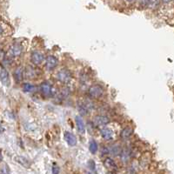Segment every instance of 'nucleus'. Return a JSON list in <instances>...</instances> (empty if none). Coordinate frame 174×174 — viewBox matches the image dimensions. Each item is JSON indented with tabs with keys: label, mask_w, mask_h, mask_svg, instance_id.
I'll use <instances>...</instances> for the list:
<instances>
[{
	"label": "nucleus",
	"mask_w": 174,
	"mask_h": 174,
	"mask_svg": "<svg viewBox=\"0 0 174 174\" xmlns=\"http://www.w3.org/2000/svg\"><path fill=\"white\" fill-rule=\"evenodd\" d=\"M104 89L100 85L96 84V85H92L89 89V95L91 98H98L103 95Z\"/></svg>",
	"instance_id": "nucleus-1"
},
{
	"label": "nucleus",
	"mask_w": 174,
	"mask_h": 174,
	"mask_svg": "<svg viewBox=\"0 0 174 174\" xmlns=\"http://www.w3.org/2000/svg\"><path fill=\"white\" fill-rule=\"evenodd\" d=\"M58 79L62 83H68L72 79V75L70 72L66 69H62L57 74Z\"/></svg>",
	"instance_id": "nucleus-2"
},
{
	"label": "nucleus",
	"mask_w": 174,
	"mask_h": 174,
	"mask_svg": "<svg viewBox=\"0 0 174 174\" xmlns=\"http://www.w3.org/2000/svg\"><path fill=\"white\" fill-rule=\"evenodd\" d=\"M31 62H32L34 64L39 65V64H41L42 63L44 62V55H43L42 53L39 52V51H34V52H32V54H31Z\"/></svg>",
	"instance_id": "nucleus-3"
},
{
	"label": "nucleus",
	"mask_w": 174,
	"mask_h": 174,
	"mask_svg": "<svg viewBox=\"0 0 174 174\" xmlns=\"http://www.w3.org/2000/svg\"><path fill=\"white\" fill-rule=\"evenodd\" d=\"M64 138L66 143L68 144V145L75 146L77 144V138L73 133H70V132H65L64 134Z\"/></svg>",
	"instance_id": "nucleus-4"
},
{
	"label": "nucleus",
	"mask_w": 174,
	"mask_h": 174,
	"mask_svg": "<svg viewBox=\"0 0 174 174\" xmlns=\"http://www.w3.org/2000/svg\"><path fill=\"white\" fill-rule=\"evenodd\" d=\"M94 124L97 125V126H104L106 125L107 124H109L110 122V119L105 117V116H102V115H98L94 118Z\"/></svg>",
	"instance_id": "nucleus-5"
},
{
	"label": "nucleus",
	"mask_w": 174,
	"mask_h": 174,
	"mask_svg": "<svg viewBox=\"0 0 174 174\" xmlns=\"http://www.w3.org/2000/svg\"><path fill=\"white\" fill-rule=\"evenodd\" d=\"M0 81L4 86L10 85V77L9 73L5 69H2L0 71Z\"/></svg>",
	"instance_id": "nucleus-6"
},
{
	"label": "nucleus",
	"mask_w": 174,
	"mask_h": 174,
	"mask_svg": "<svg viewBox=\"0 0 174 174\" xmlns=\"http://www.w3.org/2000/svg\"><path fill=\"white\" fill-rule=\"evenodd\" d=\"M40 89H41L42 93L44 96H50L52 92V87H51V84L47 82L42 83L41 85H40Z\"/></svg>",
	"instance_id": "nucleus-7"
},
{
	"label": "nucleus",
	"mask_w": 174,
	"mask_h": 174,
	"mask_svg": "<svg viewBox=\"0 0 174 174\" xmlns=\"http://www.w3.org/2000/svg\"><path fill=\"white\" fill-rule=\"evenodd\" d=\"M58 64V60L54 56H48L46 58V67L49 70L54 69Z\"/></svg>",
	"instance_id": "nucleus-8"
},
{
	"label": "nucleus",
	"mask_w": 174,
	"mask_h": 174,
	"mask_svg": "<svg viewBox=\"0 0 174 174\" xmlns=\"http://www.w3.org/2000/svg\"><path fill=\"white\" fill-rule=\"evenodd\" d=\"M76 125H77V129L81 134H84L85 133V126L84 123L83 121V118L81 116H77L76 117Z\"/></svg>",
	"instance_id": "nucleus-9"
},
{
	"label": "nucleus",
	"mask_w": 174,
	"mask_h": 174,
	"mask_svg": "<svg viewBox=\"0 0 174 174\" xmlns=\"http://www.w3.org/2000/svg\"><path fill=\"white\" fill-rule=\"evenodd\" d=\"M104 166H105L107 169L112 170V171L117 170V168H118V166H117L116 163L114 162V160H113V158H106L104 159Z\"/></svg>",
	"instance_id": "nucleus-10"
},
{
	"label": "nucleus",
	"mask_w": 174,
	"mask_h": 174,
	"mask_svg": "<svg viewBox=\"0 0 174 174\" xmlns=\"http://www.w3.org/2000/svg\"><path fill=\"white\" fill-rule=\"evenodd\" d=\"M23 51V48L20 44H14L11 47H10V53L12 54V56L14 57H19L20 56L21 53Z\"/></svg>",
	"instance_id": "nucleus-11"
},
{
	"label": "nucleus",
	"mask_w": 174,
	"mask_h": 174,
	"mask_svg": "<svg viewBox=\"0 0 174 174\" xmlns=\"http://www.w3.org/2000/svg\"><path fill=\"white\" fill-rule=\"evenodd\" d=\"M101 136L105 140H111L113 138V130L109 129V128H104L101 130Z\"/></svg>",
	"instance_id": "nucleus-12"
},
{
	"label": "nucleus",
	"mask_w": 174,
	"mask_h": 174,
	"mask_svg": "<svg viewBox=\"0 0 174 174\" xmlns=\"http://www.w3.org/2000/svg\"><path fill=\"white\" fill-rule=\"evenodd\" d=\"M23 72H24V70L20 66L18 67L14 72V78L18 83L21 82L22 79H23Z\"/></svg>",
	"instance_id": "nucleus-13"
},
{
	"label": "nucleus",
	"mask_w": 174,
	"mask_h": 174,
	"mask_svg": "<svg viewBox=\"0 0 174 174\" xmlns=\"http://www.w3.org/2000/svg\"><path fill=\"white\" fill-rule=\"evenodd\" d=\"M119 154H120V158H121L122 161H124V162H127L130 159L131 156H132L131 152L129 150H126V149H124L122 152H120Z\"/></svg>",
	"instance_id": "nucleus-14"
},
{
	"label": "nucleus",
	"mask_w": 174,
	"mask_h": 174,
	"mask_svg": "<svg viewBox=\"0 0 174 174\" xmlns=\"http://www.w3.org/2000/svg\"><path fill=\"white\" fill-rule=\"evenodd\" d=\"M133 129H131V128H129V127H126V128L123 129V131L121 132L120 136H121L122 138L126 139V138H129L133 135Z\"/></svg>",
	"instance_id": "nucleus-15"
},
{
	"label": "nucleus",
	"mask_w": 174,
	"mask_h": 174,
	"mask_svg": "<svg viewBox=\"0 0 174 174\" xmlns=\"http://www.w3.org/2000/svg\"><path fill=\"white\" fill-rule=\"evenodd\" d=\"M98 144L96 141H94V140H92L91 142H90V145H89V149H90V152L92 153V154H95L97 152H98Z\"/></svg>",
	"instance_id": "nucleus-16"
},
{
	"label": "nucleus",
	"mask_w": 174,
	"mask_h": 174,
	"mask_svg": "<svg viewBox=\"0 0 174 174\" xmlns=\"http://www.w3.org/2000/svg\"><path fill=\"white\" fill-rule=\"evenodd\" d=\"M23 90H24V92H33V90H34V86L31 84H28V83H26V84H24V85H23Z\"/></svg>",
	"instance_id": "nucleus-17"
},
{
	"label": "nucleus",
	"mask_w": 174,
	"mask_h": 174,
	"mask_svg": "<svg viewBox=\"0 0 174 174\" xmlns=\"http://www.w3.org/2000/svg\"><path fill=\"white\" fill-rule=\"evenodd\" d=\"M108 150H109V153H113V155H118V154L120 153L119 146H118V145H113L111 149H108Z\"/></svg>",
	"instance_id": "nucleus-18"
},
{
	"label": "nucleus",
	"mask_w": 174,
	"mask_h": 174,
	"mask_svg": "<svg viewBox=\"0 0 174 174\" xmlns=\"http://www.w3.org/2000/svg\"><path fill=\"white\" fill-rule=\"evenodd\" d=\"M0 173H10V169H9V166L6 164H3V166L1 167V170H0Z\"/></svg>",
	"instance_id": "nucleus-19"
},
{
	"label": "nucleus",
	"mask_w": 174,
	"mask_h": 174,
	"mask_svg": "<svg viewBox=\"0 0 174 174\" xmlns=\"http://www.w3.org/2000/svg\"><path fill=\"white\" fill-rule=\"evenodd\" d=\"M158 4H159V0H150L149 5L151 7H156L157 5H158Z\"/></svg>",
	"instance_id": "nucleus-20"
},
{
	"label": "nucleus",
	"mask_w": 174,
	"mask_h": 174,
	"mask_svg": "<svg viewBox=\"0 0 174 174\" xmlns=\"http://www.w3.org/2000/svg\"><path fill=\"white\" fill-rule=\"evenodd\" d=\"M88 167L91 169V170H95L96 169V164H95V162L93 160H90L88 162Z\"/></svg>",
	"instance_id": "nucleus-21"
},
{
	"label": "nucleus",
	"mask_w": 174,
	"mask_h": 174,
	"mask_svg": "<svg viewBox=\"0 0 174 174\" xmlns=\"http://www.w3.org/2000/svg\"><path fill=\"white\" fill-rule=\"evenodd\" d=\"M59 173V169H58V166H56V165H54L53 166V168H52V173Z\"/></svg>",
	"instance_id": "nucleus-22"
},
{
	"label": "nucleus",
	"mask_w": 174,
	"mask_h": 174,
	"mask_svg": "<svg viewBox=\"0 0 174 174\" xmlns=\"http://www.w3.org/2000/svg\"><path fill=\"white\" fill-rule=\"evenodd\" d=\"M141 3L144 5H149V3H150V0H141Z\"/></svg>",
	"instance_id": "nucleus-23"
},
{
	"label": "nucleus",
	"mask_w": 174,
	"mask_h": 174,
	"mask_svg": "<svg viewBox=\"0 0 174 174\" xmlns=\"http://www.w3.org/2000/svg\"><path fill=\"white\" fill-rule=\"evenodd\" d=\"M3 160V155H2V151L0 150V162H2Z\"/></svg>",
	"instance_id": "nucleus-24"
},
{
	"label": "nucleus",
	"mask_w": 174,
	"mask_h": 174,
	"mask_svg": "<svg viewBox=\"0 0 174 174\" xmlns=\"http://www.w3.org/2000/svg\"><path fill=\"white\" fill-rule=\"evenodd\" d=\"M164 3H165V4H167V3H170V2H172L173 0H162Z\"/></svg>",
	"instance_id": "nucleus-25"
},
{
	"label": "nucleus",
	"mask_w": 174,
	"mask_h": 174,
	"mask_svg": "<svg viewBox=\"0 0 174 174\" xmlns=\"http://www.w3.org/2000/svg\"><path fill=\"white\" fill-rule=\"evenodd\" d=\"M2 31H3V29H2V27L0 26V34L2 33Z\"/></svg>",
	"instance_id": "nucleus-26"
},
{
	"label": "nucleus",
	"mask_w": 174,
	"mask_h": 174,
	"mask_svg": "<svg viewBox=\"0 0 174 174\" xmlns=\"http://www.w3.org/2000/svg\"><path fill=\"white\" fill-rule=\"evenodd\" d=\"M127 1H129V2H133V1H135V0H127Z\"/></svg>",
	"instance_id": "nucleus-27"
}]
</instances>
